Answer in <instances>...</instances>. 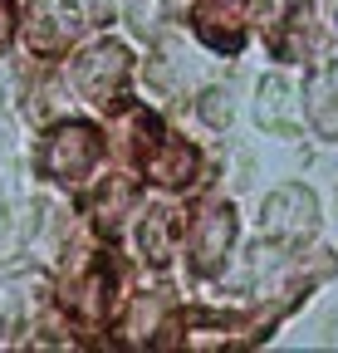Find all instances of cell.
<instances>
[{
	"mask_svg": "<svg viewBox=\"0 0 338 353\" xmlns=\"http://www.w3.org/2000/svg\"><path fill=\"white\" fill-rule=\"evenodd\" d=\"M191 25L216 54H235L245 39V0H196Z\"/></svg>",
	"mask_w": 338,
	"mask_h": 353,
	"instance_id": "cell-6",
	"label": "cell"
},
{
	"mask_svg": "<svg viewBox=\"0 0 338 353\" xmlns=\"http://www.w3.org/2000/svg\"><path fill=\"white\" fill-rule=\"evenodd\" d=\"M83 15L74 0H30L25 10V44L34 54H64L69 44L78 39Z\"/></svg>",
	"mask_w": 338,
	"mask_h": 353,
	"instance_id": "cell-3",
	"label": "cell"
},
{
	"mask_svg": "<svg viewBox=\"0 0 338 353\" xmlns=\"http://www.w3.org/2000/svg\"><path fill=\"white\" fill-rule=\"evenodd\" d=\"M147 176L157 187H187V182H196V148H187V143H152L147 148Z\"/></svg>",
	"mask_w": 338,
	"mask_h": 353,
	"instance_id": "cell-10",
	"label": "cell"
},
{
	"mask_svg": "<svg viewBox=\"0 0 338 353\" xmlns=\"http://www.w3.org/2000/svg\"><path fill=\"white\" fill-rule=\"evenodd\" d=\"M10 34H15V0H0V50L10 44Z\"/></svg>",
	"mask_w": 338,
	"mask_h": 353,
	"instance_id": "cell-12",
	"label": "cell"
},
{
	"mask_svg": "<svg viewBox=\"0 0 338 353\" xmlns=\"http://www.w3.org/2000/svg\"><path fill=\"white\" fill-rule=\"evenodd\" d=\"M172 241H177V216L172 211H147V221L138 226V245L152 265L172 260Z\"/></svg>",
	"mask_w": 338,
	"mask_h": 353,
	"instance_id": "cell-11",
	"label": "cell"
},
{
	"mask_svg": "<svg viewBox=\"0 0 338 353\" xmlns=\"http://www.w3.org/2000/svg\"><path fill=\"white\" fill-rule=\"evenodd\" d=\"M113 265L108 260H98V265H89L83 270V280L64 294V304L74 309V314L83 319V324H103L108 319V309H113Z\"/></svg>",
	"mask_w": 338,
	"mask_h": 353,
	"instance_id": "cell-8",
	"label": "cell"
},
{
	"mask_svg": "<svg viewBox=\"0 0 338 353\" xmlns=\"http://www.w3.org/2000/svg\"><path fill=\"white\" fill-rule=\"evenodd\" d=\"M304 113L324 138H338V64H319L304 83Z\"/></svg>",
	"mask_w": 338,
	"mask_h": 353,
	"instance_id": "cell-9",
	"label": "cell"
},
{
	"mask_svg": "<svg viewBox=\"0 0 338 353\" xmlns=\"http://www.w3.org/2000/svg\"><path fill=\"white\" fill-rule=\"evenodd\" d=\"M314 226H319V201L304 187H279L260 206V231L275 236V241H289L294 245V241L314 236Z\"/></svg>",
	"mask_w": 338,
	"mask_h": 353,
	"instance_id": "cell-4",
	"label": "cell"
},
{
	"mask_svg": "<svg viewBox=\"0 0 338 353\" xmlns=\"http://www.w3.org/2000/svg\"><path fill=\"white\" fill-rule=\"evenodd\" d=\"M103 162V138L89 123H59L45 143H39V172L54 182H83Z\"/></svg>",
	"mask_w": 338,
	"mask_h": 353,
	"instance_id": "cell-1",
	"label": "cell"
},
{
	"mask_svg": "<svg viewBox=\"0 0 338 353\" xmlns=\"http://www.w3.org/2000/svg\"><path fill=\"white\" fill-rule=\"evenodd\" d=\"M265 15V39L279 59H304L314 25H309V0H260Z\"/></svg>",
	"mask_w": 338,
	"mask_h": 353,
	"instance_id": "cell-5",
	"label": "cell"
},
{
	"mask_svg": "<svg viewBox=\"0 0 338 353\" xmlns=\"http://www.w3.org/2000/svg\"><path fill=\"white\" fill-rule=\"evenodd\" d=\"M128 74H133V59H128V50H123L118 39H98L94 50H83V54L74 59V88H78L89 103H98V108L123 103Z\"/></svg>",
	"mask_w": 338,
	"mask_h": 353,
	"instance_id": "cell-2",
	"label": "cell"
},
{
	"mask_svg": "<svg viewBox=\"0 0 338 353\" xmlns=\"http://www.w3.org/2000/svg\"><path fill=\"white\" fill-rule=\"evenodd\" d=\"M231 241H235V211L231 206H206L196 216V226H191V265L201 275L221 270Z\"/></svg>",
	"mask_w": 338,
	"mask_h": 353,
	"instance_id": "cell-7",
	"label": "cell"
}]
</instances>
